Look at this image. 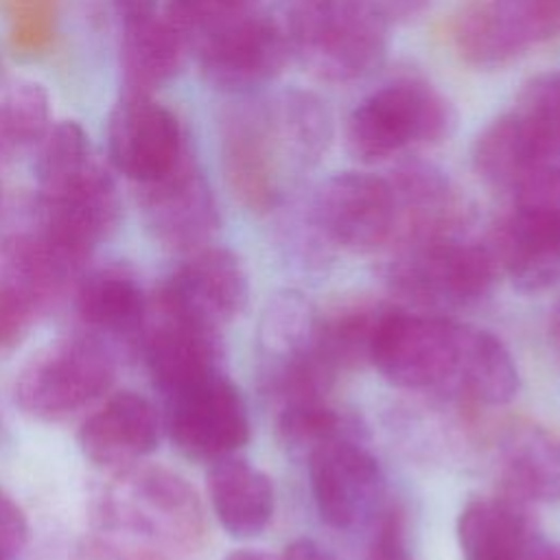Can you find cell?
<instances>
[{"label": "cell", "instance_id": "12", "mask_svg": "<svg viewBox=\"0 0 560 560\" xmlns=\"http://www.w3.org/2000/svg\"><path fill=\"white\" fill-rule=\"evenodd\" d=\"M166 429L190 459L217 462L249 440V413L238 387L217 372L166 398Z\"/></svg>", "mask_w": 560, "mask_h": 560}, {"label": "cell", "instance_id": "16", "mask_svg": "<svg viewBox=\"0 0 560 560\" xmlns=\"http://www.w3.org/2000/svg\"><path fill=\"white\" fill-rule=\"evenodd\" d=\"M144 324L147 365L166 398L221 372V330L199 324L155 298L147 308Z\"/></svg>", "mask_w": 560, "mask_h": 560}, {"label": "cell", "instance_id": "9", "mask_svg": "<svg viewBox=\"0 0 560 560\" xmlns=\"http://www.w3.org/2000/svg\"><path fill=\"white\" fill-rule=\"evenodd\" d=\"M313 234L328 247L363 254L392 243L396 203L387 177L341 171L313 192L306 212Z\"/></svg>", "mask_w": 560, "mask_h": 560}, {"label": "cell", "instance_id": "31", "mask_svg": "<svg viewBox=\"0 0 560 560\" xmlns=\"http://www.w3.org/2000/svg\"><path fill=\"white\" fill-rule=\"evenodd\" d=\"M260 0H168L166 20L179 31L188 48L258 9Z\"/></svg>", "mask_w": 560, "mask_h": 560}, {"label": "cell", "instance_id": "10", "mask_svg": "<svg viewBox=\"0 0 560 560\" xmlns=\"http://www.w3.org/2000/svg\"><path fill=\"white\" fill-rule=\"evenodd\" d=\"M203 79L228 94H254L291 59L284 22L262 4L195 46Z\"/></svg>", "mask_w": 560, "mask_h": 560}, {"label": "cell", "instance_id": "41", "mask_svg": "<svg viewBox=\"0 0 560 560\" xmlns=\"http://www.w3.org/2000/svg\"><path fill=\"white\" fill-rule=\"evenodd\" d=\"M2 74H4V72H2V59H0V88H2Z\"/></svg>", "mask_w": 560, "mask_h": 560}, {"label": "cell", "instance_id": "38", "mask_svg": "<svg viewBox=\"0 0 560 560\" xmlns=\"http://www.w3.org/2000/svg\"><path fill=\"white\" fill-rule=\"evenodd\" d=\"M223 560H278L271 553L262 551V549H236L232 553H228Z\"/></svg>", "mask_w": 560, "mask_h": 560}, {"label": "cell", "instance_id": "3", "mask_svg": "<svg viewBox=\"0 0 560 560\" xmlns=\"http://www.w3.org/2000/svg\"><path fill=\"white\" fill-rule=\"evenodd\" d=\"M291 59L326 83L374 72L389 44V15L378 0H298L287 22Z\"/></svg>", "mask_w": 560, "mask_h": 560}, {"label": "cell", "instance_id": "32", "mask_svg": "<svg viewBox=\"0 0 560 560\" xmlns=\"http://www.w3.org/2000/svg\"><path fill=\"white\" fill-rule=\"evenodd\" d=\"M46 306L20 284L0 278V348L20 341Z\"/></svg>", "mask_w": 560, "mask_h": 560}, {"label": "cell", "instance_id": "15", "mask_svg": "<svg viewBox=\"0 0 560 560\" xmlns=\"http://www.w3.org/2000/svg\"><path fill=\"white\" fill-rule=\"evenodd\" d=\"M153 298L199 324L221 330L247 304V276L234 252L206 245L190 252Z\"/></svg>", "mask_w": 560, "mask_h": 560}, {"label": "cell", "instance_id": "42", "mask_svg": "<svg viewBox=\"0 0 560 560\" xmlns=\"http://www.w3.org/2000/svg\"><path fill=\"white\" fill-rule=\"evenodd\" d=\"M556 166L560 168V153H558V160H556Z\"/></svg>", "mask_w": 560, "mask_h": 560}, {"label": "cell", "instance_id": "26", "mask_svg": "<svg viewBox=\"0 0 560 560\" xmlns=\"http://www.w3.org/2000/svg\"><path fill=\"white\" fill-rule=\"evenodd\" d=\"M448 37L459 59L477 70H499L523 57L488 0H468L451 15Z\"/></svg>", "mask_w": 560, "mask_h": 560}, {"label": "cell", "instance_id": "25", "mask_svg": "<svg viewBox=\"0 0 560 560\" xmlns=\"http://www.w3.org/2000/svg\"><path fill=\"white\" fill-rule=\"evenodd\" d=\"M455 381L483 405H505L518 392V370L505 343L481 328H462Z\"/></svg>", "mask_w": 560, "mask_h": 560}, {"label": "cell", "instance_id": "17", "mask_svg": "<svg viewBox=\"0 0 560 560\" xmlns=\"http://www.w3.org/2000/svg\"><path fill=\"white\" fill-rule=\"evenodd\" d=\"M558 149V140L534 116L514 105L477 133L470 162L481 182L510 197L551 168Z\"/></svg>", "mask_w": 560, "mask_h": 560}, {"label": "cell", "instance_id": "35", "mask_svg": "<svg viewBox=\"0 0 560 560\" xmlns=\"http://www.w3.org/2000/svg\"><path fill=\"white\" fill-rule=\"evenodd\" d=\"M28 542V523L22 508L0 486V560H15Z\"/></svg>", "mask_w": 560, "mask_h": 560}, {"label": "cell", "instance_id": "13", "mask_svg": "<svg viewBox=\"0 0 560 560\" xmlns=\"http://www.w3.org/2000/svg\"><path fill=\"white\" fill-rule=\"evenodd\" d=\"M138 203L149 234L171 252L201 249L219 228L214 192L190 151L164 177L140 184Z\"/></svg>", "mask_w": 560, "mask_h": 560}, {"label": "cell", "instance_id": "11", "mask_svg": "<svg viewBox=\"0 0 560 560\" xmlns=\"http://www.w3.org/2000/svg\"><path fill=\"white\" fill-rule=\"evenodd\" d=\"M311 494L319 518L332 529H352L381 510L383 472L359 433L337 435L306 455Z\"/></svg>", "mask_w": 560, "mask_h": 560}, {"label": "cell", "instance_id": "36", "mask_svg": "<svg viewBox=\"0 0 560 560\" xmlns=\"http://www.w3.org/2000/svg\"><path fill=\"white\" fill-rule=\"evenodd\" d=\"M280 560H341V558L324 542L308 536H300L284 547Z\"/></svg>", "mask_w": 560, "mask_h": 560}, {"label": "cell", "instance_id": "18", "mask_svg": "<svg viewBox=\"0 0 560 560\" xmlns=\"http://www.w3.org/2000/svg\"><path fill=\"white\" fill-rule=\"evenodd\" d=\"M387 179L396 203L392 243L407 245L462 234L466 203L448 173L422 160H407Z\"/></svg>", "mask_w": 560, "mask_h": 560}, {"label": "cell", "instance_id": "22", "mask_svg": "<svg viewBox=\"0 0 560 560\" xmlns=\"http://www.w3.org/2000/svg\"><path fill=\"white\" fill-rule=\"evenodd\" d=\"M188 44L166 15L122 22L120 70L125 94H149L168 83L184 63Z\"/></svg>", "mask_w": 560, "mask_h": 560}, {"label": "cell", "instance_id": "21", "mask_svg": "<svg viewBox=\"0 0 560 560\" xmlns=\"http://www.w3.org/2000/svg\"><path fill=\"white\" fill-rule=\"evenodd\" d=\"M208 497L223 529L236 538L260 534L276 508L271 479L258 466L234 455L212 462Z\"/></svg>", "mask_w": 560, "mask_h": 560}, {"label": "cell", "instance_id": "34", "mask_svg": "<svg viewBox=\"0 0 560 560\" xmlns=\"http://www.w3.org/2000/svg\"><path fill=\"white\" fill-rule=\"evenodd\" d=\"M372 523L374 529L368 542L365 560H413L407 545L405 518L396 508L381 510Z\"/></svg>", "mask_w": 560, "mask_h": 560}, {"label": "cell", "instance_id": "28", "mask_svg": "<svg viewBox=\"0 0 560 560\" xmlns=\"http://www.w3.org/2000/svg\"><path fill=\"white\" fill-rule=\"evenodd\" d=\"M50 129V98L39 83L18 81L0 88V164L39 144Z\"/></svg>", "mask_w": 560, "mask_h": 560}, {"label": "cell", "instance_id": "29", "mask_svg": "<svg viewBox=\"0 0 560 560\" xmlns=\"http://www.w3.org/2000/svg\"><path fill=\"white\" fill-rule=\"evenodd\" d=\"M359 431V424L350 416L330 407L326 398L278 407V435L293 457L306 459V455L319 444L337 435Z\"/></svg>", "mask_w": 560, "mask_h": 560}, {"label": "cell", "instance_id": "8", "mask_svg": "<svg viewBox=\"0 0 560 560\" xmlns=\"http://www.w3.org/2000/svg\"><path fill=\"white\" fill-rule=\"evenodd\" d=\"M462 328L438 315L385 308L378 319L370 363L402 389H429L455 381Z\"/></svg>", "mask_w": 560, "mask_h": 560}, {"label": "cell", "instance_id": "40", "mask_svg": "<svg viewBox=\"0 0 560 560\" xmlns=\"http://www.w3.org/2000/svg\"><path fill=\"white\" fill-rule=\"evenodd\" d=\"M542 560H560V542H556V545H549V542H547V549H545V553H542Z\"/></svg>", "mask_w": 560, "mask_h": 560}, {"label": "cell", "instance_id": "1", "mask_svg": "<svg viewBox=\"0 0 560 560\" xmlns=\"http://www.w3.org/2000/svg\"><path fill=\"white\" fill-rule=\"evenodd\" d=\"M332 140L326 103L302 88L247 94L221 122V162L232 195L252 212L276 210Z\"/></svg>", "mask_w": 560, "mask_h": 560}, {"label": "cell", "instance_id": "4", "mask_svg": "<svg viewBox=\"0 0 560 560\" xmlns=\"http://www.w3.org/2000/svg\"><path fill=\"white\" fill-rule=\"evenodd\" d=\"M457 114L451 101L420 77H398L368 94L348 114L346 147L359 162L389 160L451 138Z\"/></svg>", "mask_w": 560, "mask_h": 560}, {"label": "cell", "instance_id": "37", "mask_svg": "<svg viewBox=\"0 0 560 560\" xmlns=\"http://www.w3.org/2000/svg\"><path fill=\"white\" fill-rule=\"evenodd\" d=\"M116 4V13L120 18V22H129L136 18H144V15H153L158 13V0H114Z\"/></svg>", "mask_w": 560, "mask_h": 560}, {"label": "cell", "instance_id": "30", "mask_svg": "<svg viewBox=\"0 0 560 560\" xmlns=\"http://www.w3.org/2000/svg\"><path fill=\"white\" fill-rule=\"evenodd\" d=\"M497 20L525 55L560 37V0H488Z\"/></svg>", "mask_w": 560, "mask_h": 560}, {"label": "cell", "instance_id": "23", "mask_svg": "<svg viewBox=\"0 0 560 560\" xmlns=\"http://www.w3.org/2000/svg\"><path fill=\"white\" fill-rule=\"evenodd\" d=\"M81 319L98 332L133 335L147 319V300L138 278L122 265H107L85 273L77 289Z\"/></svg>", "mask_w": 560, "mask_h": 560}, {"label": "cell", "instance_id": "5", "mask_svg": "<svg viewBox=\"0 0 560 560\" xmlns=\"http://www.w3.org/2000/svg\"><path fill=\"white\" fill-rule=\"evenodd\" d=\"M488 245L499 269L518 291L540 293L560 282V168L556 164L510 195Z\"/></svg>", "mask_w": 560, "mask_h": 560}, {"label": "cell", "instance_id": "14", "mask_svg": "<svg viewBox=\"0 0 560 560\" xmlns=\"http://www.w3.org/2000/svg\"><path fill=\"white\" fill-rule=\"evenodd\" d=\"M188 153L177 116L149 94H125L109 114L107 155L125 177L149 184Z\"/></svg>", "mask_w": 560, "mask_h": 560}, {"label": "cell", "instance_id": "27", "mask_svg": "<svg viewBox=\"0 0 560 560\" xmlns=\"http://www.w3.org/2000/svg\"><path fill=\"white\" fill-rule=\"evenodd\" d=\"M383 313L385 308L376 304H354L319 317L315 352L335 378L339 372L370 361L372 339Z\"/></svg>", "mask_w": 560, "mask_h": 560}, {"label": "cell", "instance_id": "7", "mask_svg": "<svg viewBox=\"0 0 560 560\" xmlns=\"http://www.w3.org/2000/svg\"><path fill=\"white\" fill-rule=\"evenodd\" d=\"M114 374V357L96 337H63L44 346L20 370L15 402L35 420L57 422L105 394Z\"/></svg>", "mask_w": 560, "mask_h": 560}, {"label": "cell", "instance_id": "33", "mask_svg": "<svg viewBox=\"0 0 560 560\" xmlns=\"http://www.w3.org/2000/svg\"><path fill=\"white\" fill-rule=\"evenodd\" d=\"M514 105L534 116L558 140L560 147V70L542 72L529 79L518 92Z\"/></svg>", "mask_w": 560, "mask_h": 560}, {"label": "cell", "instance_id": "2", "mask_svg": "<svg viewBox=\"0 0 560 560\" xmlns=\"http://www.w3.org/2000/svg\"><path fill=\"white\" fill-rule=\"evenodd\" d=\"M94 523L88 545L105 560H188L206 538L195 488L164 466L114 470L96 497Z\"/></svg>", "mask_w": 560, "mask_h": 560}, {"label": "cell", "instance_id": "20", "mask_svg": "<svg viewBox=\"0 0 560 560\" xmlns=\"http://www.w3.org/2000/svg\"><path fill=\"white\" fill-rule=\"evenodd\" d=\"M158 438L155 407L136 392H118L83 422L79 446L92 464L114 472L149 455Z\"/></svg>", "mask_w": 560, "mask_h": 560}, {"label": "cell", "instance_id": "6", "mask_svg": "<svg viewBox=\"0 0 560 560\" xmlns=\"http://www.w3.org/2000/svg\"><path fill=\"white\" fill-rule=\"evenodd\" d=\"M497 271L490 245L455 234L396 245L387 280L400 298L413 304L468 308L490 295Z\"/></svg>", "mask_w": 560, "mask_h": 560}, {"label": "cell", "instance_id": "39", "mask_svg": "<svg viewBox=\"0 0 560 560\" xmlns=\"http://www.w3.org/2000/svg\"><path fill=\"white\" fill-rule=\"evenodd\" d=\"M551 328H553V339H556V343H558V348H560V300H558V304H556V311H553Z\"/></svg>", "mask_w": 560, "mask_h": 560}, {"label": "cell", "instance_id": "24", "mask_svg": "<svg viewBox=\"0 0 560 560\" xmlns=\"http://www.w3.org/2000/svg\"><path fill=\"white\" fill-rule=\"evenodd\" d=\"M501 470L516 497L560 503V433L536 424L518 427L503 442Z\"/></svg>", "mask_w": 560, "mask_h": 560}, {"label": "cell", "instance_id": "19", "mask_svg": "<svg viewBox=\"0 0 560 560\" xmlns=\"http://www.w3.org/2000/svg\"><path fill=\"white\" fill-rule=\"evenodd\" d=\"M464 560H542L547 540L527 510L510 497L470 499L457 516Z\"/></svg>", "mask_w": 560, "mask_h": 560}]
</instances>
